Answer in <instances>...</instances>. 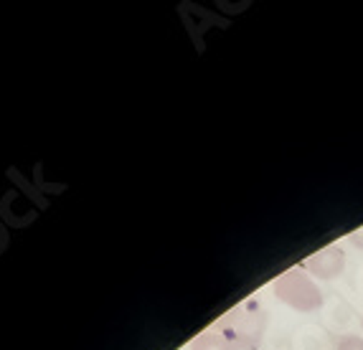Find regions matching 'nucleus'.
<instances>
[{
  "label": "nucleus",
  "instance_id": "obj_1",
  "mask_svg": "<svg viewBox=\"0 0 363 350\" xmlns=\"http://www.w3.org/2000/svg\"><path fill=\"white\" fill-rule=\"evenodd\" d=\"M272 290L279 302H285L287 307L297 310V312H315L325 302L320 284L315 282L303 266H292L285 274H279L274 279Z\"/></svg>",
  "mask_w": 363,
  "mask_h": 350
},
{
  "label": "nucleus",
  "instance_id": "obj_2",
  "mask_svg": "<svg viewBox=\"0 0 363 350\" xmlns=\"http://www.w3.org/2000/svg\"><path fill=\"white\" fill-rule=\"evenodd\" d=\"M216 327L224 335H229L242 350L255 348L257 340L264 332V312L257 302H244L239 307H234L231 312H226L221 320L216 322Z\"/></svg>",
  "mask_w": 363,
  "mask_h": 350
},
{
  "label": "nucleus",
  "instance_id": "obj_3",
  "mask_svg": "<svg viewBox=\"0 0 363 350\" xmlns=\"http://www.w3.org/2000/svg\"><path fill=\"white\" fill-rule=\"evenodd\" d=\"M315 282H330L338 279L345 269V249L338 244H328V247L318 249L300 264Z\"/></svg>",
  "mask_w": 363,
  "mask_h": 350
},
{
  "label": "nucleus",
  "instance_id": "obj_4",
  "mask_svg": "<svg viewBox=\"0 0 363 350\" xmlns=\"http://www.w3.org/2000/svg\"><path fill=\"white\" fill-rule=\"evenodd\" d=\"M191 350H242V348H239L229 335H224V332L213 325L201 332L199 338L191 343Z\"/></svg>",
  "mask_w": 363,
  "mask_h": 350
},
{
  "label": "nucleus",
  "instance_id": "obj_5",
  "mask_svg": "<svg viewBox=\"0 0 363 350\" xmlns=\"http://www.w3.org/2000/svg\"><path fill=\"white\" fill-rule=\"evenodd\" d=\"M335 350H363V335H343L335 345Z\"/></svg>",
  "mask_w": 363,
  "mask_h": 350
},
{
  "label": "nucleus",
  "instance_id": "obj_6",
  "mask_svg": "<svg viewBox=\"0 0 363 350\" xmlns=\"http://www.w3.org/2000/svg\"><path fill=\"white\" fill-rule=\"evenodd\" d=\"M348 242H351L356 249H363V226H361V229H356V231H351V234H348Z\"/></svg>",
  "mask_w": 363,
  "mask_h": 350
}]
</instances>
